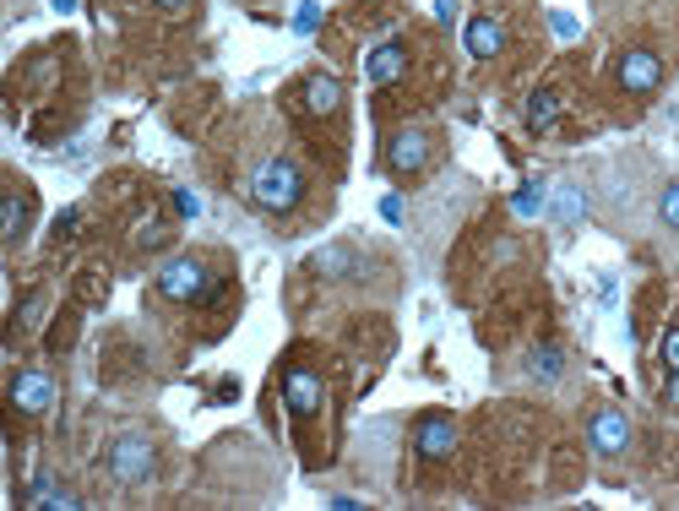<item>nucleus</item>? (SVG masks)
<instances>
[{"mask_svg":"<svg viewBox=\"0 0 679 511\" xmlns=\"http://www.w3.org/2000/svg\"><path fill=\"white\" fill-rule=\"evenodd\" d=\"M337 104H343V88H337V77H310L304 82V109L310 115H337Z\"/></svg>","mask_w":679,"mask_h":511,"instance_id":"12","label":"nucleus"},{"mask_svg":"<svg viewBox=\"0 0 679 511\" xmlns=\"http://www.w3.org/2000/svg\"><path fill=\"white\" fill-rule=\"evenodd\" d=\"M381 212L398 223V218H403V196H381Z\"/></svg>","mask_w":679,"mask_h":511,"instance_id":"23","label":"nucleus"},{"mask_svg":"<svg viewBox=\"0 0 679 511\" xmlns=\"http://www.w3.org/2000/svg\"><path fill=\"white\" fill-rule=\"evenodd\" d=\"M462 38H468V55H473V60H495V55L506 49V27L490 22V16H473V22L462 27Z\"/></svg>","mask_w":679,"mask_h":511,"instance_id":"10","label":"nucleus"},{"mask_svg":"<svg viewBox=\"0 0 679 511\" xmlns=\"http://www.w3.org/2000/svg\"><path fill=\"white\" fill-rule=\"evenodd\" d=\"M522 120H528V131H549V126L560 120V93H554V88H533Z\"/></svg>","mask_w":679,"mask_h":511,"instance_id":"13","label":"nucleus"},{"mask_svg":"<svg viewBox=\"0 0 679 511\" xmlns=\"http://www.w3.org/2000/svg\"><path fill=\"white\" fill-rule=\"evenodd\" d=\"M539 207H543V185H539V179H533V185H522V190L511 196V212H517V218H533Z\"/></svg>","mask_w":679,"mask_h":511,"instance_id":"17","label":"nucleus"},{"mask_svg":"<svg viewBox=\"0 0 679 511\" xmlns=\"http://www.w3.org/2000/svg\"><path fill=\"white\" fill-rule=\"evenodd\" d=\"M283 403H288L299 419L321 414V403H326V392H321V375H310V370H288V381H283Z\"/></svg>","mask_w":679,"mask_h":511,"instance_id":"8","label":"nucleus"},{"mask_svg":"<svg viewBox=\"0 0 679 511\" xmlns=\"http://www.w3.org/2000/svg\"><path fill=\"white\" fill-rule=\"evenodd\" d=\"M152 5H158V11H185L191 0H152Z\"/></svg>","mask_w":679,"mask_h":511,"instance_id":"25","label":"nucleus"},{"mask_svg":"<svg viewBox=\"0 0 679 511\" xmlns=\"http://www.w3.org/2000/svg\"><path fill=\"white\" fill-rule=\"evenodd\" d=\"M104 468H110L115 485H152V479H158V446H152L141 430H126V435L110 441Z\"/></svg>","mask_w":679,"mask_h":511,"instance_id":"2","label":"nucleus"},{"mask_svg":"<svg viewBox=\"0 0 679 511\" xmlns=\"http://www.w3.org/2000/svg\"><path fill=\"white\" fill-rule=\"evenodd\" d=\"M365 71H370V82H403V71H407V55H403V44H376L370 49V60H365Z\"/></svg>","mask_w":679,"mask_h":511,"instance_id":"11","label":"nucleus"},{"mask_svg":"<svg viewBox=\"0 0 679 511\" xmlns=\"http://www.w3.org/2000/svg\"><path fill=\"white\" fill-rule=\"evenodd\" d=\"M614 82H620L625 93H653V88L664 82V60H658L653 49H625L620 66H614Z\"/></svg>","mask_w":679,"mask_h":511,"instance_id":"6","label":"nucleus"},{"mask_svg":"<svg viewBox=\"0 0 679 511\" xmlns=\"http://www.w3.org/2000/svg\"><path fill=\"white\" fill-rule=\"evenodd\" d=\"M664 364H669V370H679V327L669 333V338H664Z\"/></svg>","mask_w":679,"mask_h":511,"instance_id":"22","label":"nucleus"},{"mask_svg":"<svg viewBox=\"0 0 679 511\" xmlns=\"http://www.w3.org/2000/svg\"><path fill=\"white\" fill-rule=\"evenodd\" d=\"M664 397H669V403H675V408H679V370H675V375H669V392H664Z\"/></svg>","mask_w":679,"mask_h":511,"instance_id":"26","label":"nucleus"},{"mask_svg":"<svg viewBox=\"0 0 679 511\" xmlns=\"http://www.w3.org/2000/svg\"><path fill=\"white\" fill-rule=\"evenodd\" d=\"M522 370H528V375H539V381H554V375L565 370V353H560L554 342H543V348L528 353V364H522Z\"/></svg>","mask_w":679,"mask_h":511,"instance_id":"15","label":"nucleus"},{"mask_svg":"<svg viewBox=\"0 0 679 511\" xmlns=\"http://www.w3.org/2000/svg\"><path fill=\"white\" fill-rule=\"evenodd\" d=\"M413 452L429 457V463L451 457V452H457V425H451V419H424V425L413 430Z\"/></svg>","mask_w":679,"mask_h":511,"instance_id":"9","label":"nucleus"},{"mask_svg":"<svg viewBox=\"0 0 679 511\" xmlns=\"http://www.w3.org/2000/svg\"><path fill=\"white\" fill-rule=\"evenodd\" d=\"M315 22H321V5H299V16H294V27H299V33H310Z\"/></svg>","mask_w":679,"mask_h":511,"instance_id":"20","label":"nucleus"},{"mask_svg":"<svg viewBox=\"0 0 679 511\" xmlns=\"http://www.w3.org/2000/svg\"><path fill=\"white\" fill-rule=\"evenodd\" d=\"M554 212H560V218H576V212H582V196H576V190H560V196H554Z\"/></svg>","mask_w":679,"mask_h":511,"instance_id":"19","label":"nucleus"},{"mask_svg":"<svg viewBox=\"0 0 679 511\" xmlns=\"http://www.w3.org/2000/svg\"><path fill=\"white\" fill-rule=\"evenodd\" d=\"M22 229H27V196H16V190H11V196H5V240L16 245V240H22Z\"/></svg>","mask_w":679,"mask_h":511,"instance_id":"16","label":"nucleus"},{"mask_svg":"<svg viewBox=\"0 0 679 511\" xmlns=\"http://www.w3.org/2000/svg\"><path fill=\"white\" fill-rule=\"evenodd\" d=\"M11 408L16 414H49L55 408V375L49 370H16L11 375Z\"/></svg>","mask_w":679,"mask_h":511,"instance_id":"5","label":"nucleus"},{"mask_svg":"<svg viewBox=\"0 0 679 511\" xmlns=\"http://www.w3.org/2000/svg\"><path fill=\"white\" fill-rule=\"evenodd\" d=\"M27 507H82V501H77V496H71V490H60V485H55V479H49V474H44V479H38V485H33V490H27Z\"/></svg>","mask_w":679,"mask_h":511,"instance_id":"14","label":"nucleus"},{"mask_svg":"<svg viewBox=\"0 0 679 511\" xmlns=\"http://www.w3.org/2000/svg\"><path fill=\"white\" fill-rule=\"evenodd\" d=\"M435 16H440V22H451V16H457V0H435Z\"/></svg>","mask_w":679,"mask_h":511,"instance_id":"24","label":"nucleus"},{"mask_svg":"<svg viewBox=\"0 0 679 511\" xmlns=\"http://www.w3.org/2000/svg\"><path fill=\"white\" fill-rule=\"evenodd\" d=\"M299 196H304V174H299V164H288V159H267L262 170L251 174V201L262 212H294Z\"/></svg>","mask_w":679,"mask_h":511,"instance_id":"1","label":"nucleus"},{"mask_svg":"<svg viewBox=\"0 0 679 511\" xmlns=\"http://www.w3.org/2000/svg\"><path fill=\"white\" fill-rule=\"evenodd\" d=\"M158 294L169 305H196L207 294V262L202 256H169L158 267Z\"/></svg>","mask_w":679,"mask_h":511,"instance_id":"3","label":"nucleus"},{"mask_svg":"<svg viewBox=\"0 0 679 511\" xmlns=\"http://www.w3.org/2000/svg\"><path fill=\"white\" fill-rule=\"evenodd\" d=\"M387 164H392V174H418L424 164H429V131H424V126L398 131L392 148H387Z\"/></svg>","mask_w":679,"mask_h":511,"instance_id":"7","label":"nucleus"},{"mask_svg":"<svg viewBox=\"0 0 679 511\" xmlns=\"http://www.w3.org/2000/svg\"><path fill=\"white\" fill-rule=\"evenodd\" d=\"M587 446H592L598 457L631 452V419H625L620 408H598V414L587 419Z\"/></svg>","mask_w":679,"mask_h":511,"instance_id":"4","label":"nucleus"},{"mask_svg":"<svg viewBox=\"0 0 679 511\" xmlns=\"http://www.w3.org/2000/svg\"><path fill=\"white\" fill-rule=\"evenodd\" d=\"M658 218H664V229L669 234H679V179L664 190V201H658Z\"/></svg>","mask_w":679,"mask_h":511,"instance_id":"18","label":"nucleus"},{"mask_svg":"<svg viewBox=\"0 0 679 511\" xmlns=\"http://www.w3.org/2000/svg\"><path fill=\"white\" fill-rule=\"evenodd\" d=\"M174 207H180V218H196V212H202V201H196L191 190H180V196H174Z\"/></svg>","mask_w":679,"mask_h":511,"instance_id":"21","label":"nucleus"}]
</instances>
